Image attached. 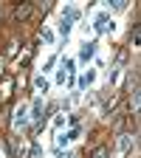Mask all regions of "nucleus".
<instances>
[{"instance_id":"nucleus-1","label":"nucleus","mask_w":141,"mask_h":158,"mask_svg":"<svg viewBox=\"0 0 141 158\" xmlns=\"http://www.w3.org/2000/svg\"><path fill=\"white\" fill-rule=\"evenodd\" d=\"M79 135H82V127H79V124H73L71 130H62V133L54 138V150H65V147H71Z\"/></svg>"},{"instance_id":"nucleus-2","label":"nucleus","mask_w":141,"mask_h":158,"mask_svg":"<svg viewBox=\"0 0 141 158\" xmlns=\"http://www.w3.org/2000/svg\"><path fill=\"white\" fill-rule=\"evenodd\" d=\"M31 124V107H28V102H20V107L14 110V118H11V127L20 133V130H26Z\"/></svg>"},{"instance_id":"nucleus-3","label":"nucleus","mask_w":141,"mask_h":158,"mask_svg":"<svg viewBox=\"0 0 141 158\" xmlns=\"http://www.w3.org/2000/svg\"><path fill=\"white\" fill-rule=\"evenodd\" d=\"M96 76H99V71H96L93 65H88V68H85V73L79 76V93H82L85 88H90V85H96Z\"/></svg>"},{"instance_id":"nucleus-4","label":"nucleus","mask_w":141,"mask_h":158,"mask_svg":"<svg viewBox=\"0 0 141 158\" xmlns=\"http://www.w3.org/2000/svg\"><path fill=\"white\" fill-rule=\"evenodd\" d=\"M96 43H82V45H79V62H82V65H88L90 62V59L96 56Z\"/></svg>"},{"instance_id":"nucleus-5","label":"nucleus","mask_w":141,"mask_h":158,"mask_svg":"<svg viewBox=\"0 0 141 158\" xmlns=\"http://www.w3.org/2000/svg\"><path fill=\"white\" fill-rule=\"evenodd\" d=\"M133 141H135V135H130V133H124V135H118V150H116V158H124V155L130 152Z\"/></svg>"},{"instance_id":"nucleus-6","label":"nucleus","mask_w":141,"mask_h":158,"mask_svg":"<svg viewBox=\"0 0 141 158\" xmlns=\"http://www.w3.org/2000/svg\"><path fill=\"white\" fill-rule=\"evenodd\" d=\"M34 90H37V96H45V93L51 90V82H48L45 73H37V76H34Z\"/></svg>"},{"instance_id":"nucleus-7","label":"nucleus","mask_w":141,"mask_h":158,"mask_svg":"<svg viewBox=\"0 0 141 158\" xmlns=\"http://www.w3.org/2000/svg\"><path fill=\"white\" fill-rule=\"evenodd\" d=\"M71 31H73V20H59V37H62V40H68L71 37Z\"/></svg>"},{"instance_id":"nucleus-8","label":"nucleus","mask_w":141,"mask_h":158,"mask_svg":"<svg viewBox=\"0 0 141 158\" xmlns=\"http://www.w3.org/2000/svg\"><path fill=\"white\" fill-rule=\"evenodd\" d=\"M39 40H43L45 45H54V40H56V37H54V28H51V26H45V28H43V34H39Z\"/></svg>"},{"instance_id":"nucleus-9","label":"nucleus","mask_w":141,"mask_h":158,"mask_svg":"<svg viewBox=\"0 0 141 158\" xmlns=\"http://www.w3.org/2000/svg\"><path fill=\"white\" fill-rule=\"evenodd\" d=\"M68 124H71V118H65V113L54 118V127H56V130H62V127H68Z\"/></svg>"},{"instance_id":"nucleus-10","label":"nucleus","mask_w":141,"mask_h":158,"mask_svg":"<svg viewBox=\"0 0 141 158\" xmlns=\"http://www.w3.org/2000/svg\"><path fill=\"white\" fill-rule=\"evenodd\" d=\"M130 107H133V113H138V85L133 88V96H130Z\"/></svg>"},{"instance_id":"nucleus-11","label":"nucleus","mask_w":141,"mask_h":158,"mask_svg":"<svg viewBox=\"0 0 141 158\" xmlns=\"http://www.w3.org/2000/svg\"><path fill=\"white\" fill-rule=\"evenodd\" d=\"M0 90H3V93H0V96H9V90H11V79H6V82H3V85H0Z\"/></svg>"},{"instance_id":"nucleus-12","label":"nucleus","mask_w":141,"mask_h":158,"mask_svg":"<svg viewBox=\"0 0 141 158\" xmlns=\"http://www.w3.org/2000/svg\"><path fill=\"white\" fill-rule=\"evenodd\" d=\"M113 9H116V11H124V9H127V3H124V0H116Z\"/></svg>"},{"instance_id":"nucleus-13","label":"nucleus","mask_w":141,"mask_h":158,"mask_svg":"<svg viewBox=\"0 0 141 158\" xmlns=\"http://www.w3.org/2000/svg\"><path fill=\"white\" fill-rule=\"evenodd\" d=\"M93 158H110V155H107V150H105V147H102V150H99V152H96V155H93Z\"/></svg>"},{"instance_id":"nucleus-14","label":"nucleus","mask_w":141,"mask_h":158,"mask_svg":"<svg viewBox=\"0 0 141 158\" xmlns=\"http://www.w3.org/2000/svg\"><path fill=\"white\" fill-rule=\"evenodd\" d=\"M56 158H73V155H71V152H65V155H62V152H59V155H56Z\"/></svg>"},{"instance_id":"nucleus-15","label":"nucleus","mask_w":141,"mask_h":158,"mask_svg":"<svg viewBox=\"0 0 141 158\" xmlns=\"http://www.w3.org/2000/svg\"><path fill=\"white\" fill-rule=\"evenodd\" d=\"M0 73H3V59H0Z\"/></svg>"}]
</instances>
